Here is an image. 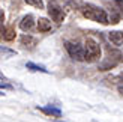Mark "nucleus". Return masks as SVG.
Returning a JSON list of instances; mask_svg holds the SVG:
<instances>
[{
    "label": "nucleus",
    "mask_w": 123,
    "mask_h": 122,
    "mask_svg": "<svg viewBox=\"0 0 123 122\" xmlns=\"http://www.w3.org/2000/svg\"><path fill=\"white\" fill-rule=\"evenodd\" d=\"M83 15L87 18V20L92 21H96V23H102V24H108V17L105 14V11L101 9V8H96L93 5H84L81 8Z\"/></svg>",
    "instance_id": "obj_1"
},
{
    "label": "nucleus",
    "mask_w": 123,
    "mask_h": 122,
    "mask_svg": "<svg viewBox=\"0 0 123 122\" xmlns=\"http://www.w3.org/2000/svg\"><path fill=\"white\" fill-rule=\"evenodd\" d=\"M98 57H101V47L95 39H86V60L93 62Z\"/></svg>",
    "instance_id": "obj_2"
},
{
    "label": "nucleus",
    "mask_w": 123,
    "mask_h": 122,
    "mask_svg": "<svg viewBox=\"0 0 123 122\" xmlns=\"http://www.w3.org/2000/svg\"><path fill=\"white\" fill-rule=\"evenodd\" d=\"M66 50L69 53V56L74 60H78V62H83L86 60V48H83L80 44H74V42H65Z\"/></svg>",
    "instance_id": "obj_3"
},
{
    "label": "nucleus",
    "mask_w": 123,
    "mask_h": 122,
    "mask_svg": "<svg viewBox=\"0 0 123 122\" xmlns=\"http://www.w3.org/2000/svg\"><path fill=\"white\" fill-rule=\"evenodd\" d=\"M48 14H50V17L53 18V21L56 23H62L65 18V12L62 11L60 8H57L56 5H50V8H48Z\"/></svg>",
    "instance_id": "obj_4"
},
{
    "label": "nucleus",
    "mask_w": 123,
    "mask_h": 122,
    "mask_svg": "<svg viewBox=\"0 0 123 122\" xmlns=\"http://www.w3.org/2000/svg\"><path fill=\"white\" fill-rule=\"evenodd\" d=\"M110 41L113 42L114 45H122L123 44V32H120V30H114V32H111L108 35Z\"/></svg>",
    "instance_id": "obj_5"
},
{
    "label": "nucleus",
    "mask_w": 123,
    "mask_h": 122,
    "mask_svg": "<svg viewBox=\"0 0 123 122\" xmlns=\"http://www.w3.org/2000/svg\"><path fill=\"white\" fill-rule=\"evenodd\" d=\"M33 24H35V21H33V15H26L21 20V23H20V27H21V30H30L33 27Z\"/></svg>",
    "instance_id": "obj_6"
},
{
    "label": "nucleus",
    "mask_w": 123,
    "mask_h": 122,
    "mask_svg": "<svg viewBox=\"0 0 123 122\" xmlns=\"http://www.w3.org/2000/svg\"><path fill=\"white\" fill-rule=\"evenodd\" d=\"M38 30L42 32V33L50 32L51 30V21H48L47 18H39L38 20Z\"/></svg>",
    "instance_id": "obj_7"
},
{
    "label": "nucleus",
    "mask_w": 123,
    "mask_h": 122,
    "mask_svg": "<svg viewBox=\"0 0 123 122\" xmlns=\"http://www.w3.org/2000/svg\"><path fill=\"white\" fill-rule=\"evenodd\" d=\"M2 36H3V39H6V41H12V39L15 38L14 29H12V27H6V29H3V27H2Z\"/></svg>",
    "instance_id": "obj_8"
},
{
    "label": "nucleus",
    "mask_w": 123,
    "mask_h": 122,
    "mask_svg": "<svg viewBox=\"0 0 123 122\" xmlns=\"http://www.w3.org/2000/svg\"><path fill=\"white\" fill-rule=\"evenodd\" d=\"M41 110L44 112V113H47V115L56 116V118H60V115H62V112L59 110V108H54V107H51V106H48V107H41Z\"/></svg>",
    "instance_id": "obj_9"
},
{
    "label": "nucleus",
    "mask_w": 123,
    "mask_h": 122,
    "mask_svg": "<svg viewBox=\"0 0 123 122\" xmlns=\"http://www.w3.org/2000/svg\"><path fill=\"white\" fill-rule=\"evenodd\" d=\"M26 68L30 69V71H41V72H48L44 66H39V65H36V63H32V62H27L26 63Z\"/></svg>",
    "instance_id": "obj_10"
},
{
    "label": "nucleus",
    "mask_w": 123,
    "mask_h": 122,
    "mask_svg": "<svg viewBox=\"0 0 123 122\" xmlns=\"http://www.w3.org/2000/svg\"><path fill=\"white\" fill-rule=\"evenodd\" d=\"M27 5H32V6H35V8H39V9H42L44 8V2L42 0H24Z\"/></svg>",
    "instance_id": "obj_11"
},
{
    "label": "nucleus",
    "mask_w": 123,
    "mask_h": 122,
    "mask_svg": "<svg viewBox=\"0 0 123 122\" xmlns=\"http://www.w3.org/2000/svg\"><path fill=\"white\" fill-rule=\"evenodd\" d=\"M21 44L23 45H29V47H32V45H30V44H35V39L32 38V36H26V35H24L23 36V38H21Z\"/></svg>",
    "instance_id": "obj_12"
},
{
    "label": "nucleus",
    "mask_w": 123,
    "mask_h": 122,
    "mask_svg": "<svg viewBox=\"0 0 123 122\" xmlns=\"http://www.w3.org/2000/svg\"><path fill=\"white\" fill-rule=\"evenodd\" d=\"M114 3H116V6H117V8L123 12V0H116Z\"/></svg>",
    "instance_id": "obj_13"
},
{
    "label": "nucleus",
    "mask_w": 123,
    "mask_h": 122,
    "mask_svg": "<svg viewBox=\"0 0 123 122\" xmlns=\"http://www.w3.org/2000/svg\"><path fill=\"white\" fill-rule=\"evenodd\" d=\"M122 80H123V72H122Z\"/></svg>",
    "instance_id": "obj_14"
}]
</instances>
